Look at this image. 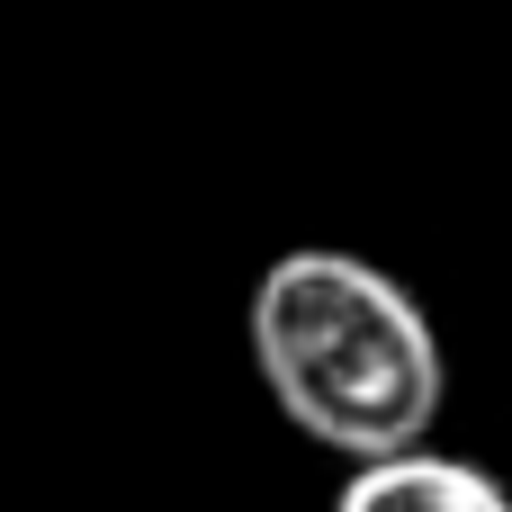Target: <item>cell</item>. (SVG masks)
<instances>
[{
  "instance_id": "7a4b0ae2",
  "label": "cell",
  "mask_w": 512,
  "mask_h": 512,
  "mask_svg": "<svg viewBox=\"0 0 512 512\" xmlns=\"http://www.w3.org/2000/svg\"><path fill=\"white\" fill-rule=\"evenodd\" d=\"M333 512H512V495L477 459H450V450L423 441V450L351 468V486L333 495Z\"/></svg>"
},
{
  "instance_id": "6da1fadb",
  "label": "cell",
  "mask_w": 512,
  "mask_h": 512,
  "mask_svg": "<svg viewBox=\"0 0 512 512\" xmlns=\"http://www.w3.org/2000/svg\"><path fill=\"white\" fill-rule=\"evenodd\" d=\"M252 369L270 387V405L333 459L369 468L396 450H423L441 423V333L423 315V297L333 243L279 252L252 279Z\"/></svg>"
}]
</instances>
